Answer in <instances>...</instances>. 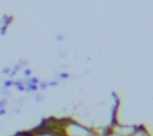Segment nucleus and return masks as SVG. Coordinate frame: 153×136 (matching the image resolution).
Instances as JSON below:
<instances>
[{
  "label": "nucleus",
  "instance_id": "obj_14",
  "mask_svg": "<svg viewBox=\"0 0 153 136\" xmlns=\"http://www.w3.org/2000/svg\"><path fill=\"white\" fill-rule=\"evenodd\" d=\"M3 115H6V109H5V108L0 109V117H3Z\"/></svg>",
  "mask_w": 153,
  "mask_h": 136
},
{
  "label": "nucleus",
  "instance_id": "obj_4",
  "mask_svg": "<svg viewBox=\"0 0 153 136\" xmlns=\"http://www.w3.org/2000/svg\"><path fill=\"white\" fill-rule=\"evenodd\" d=\"M38 88H39V91H44V90H47V88H48V82H44V81H41V82L38 84Z\"/></svg>",
  "mask_w": 153,
  "mask_h": 136
},
{
  "label": "nucleus",
  "instance_id": "obj_8",
  "mask_svg": "<svg viewBox=\"0 0 153 136\" xmlns=\"http://www.w3.org/2000/svg\"><path fill=\"white\" fill-rule=\"evenodd\" d=\"M132 136H149V135L146 133V130H135V133Z\"/></svg>",
  "mask_w": 153,
  "mask_h": 136
},
{
  "label": "nucleus",
  "instance_id": "obj_6",
  "mask_svg": "<svg viewBox=\"0 0 153 136\" xmlns=\"http://www.w3.org/2000/svg\"><path fill=\"white\" fill-rule=\"evenodd\" d=\"M8 105V97H0V109Z\"/></svg>",
  "mask_w": 153,
  "mask_h": 136
},
{
  "label": "nucleus",
  "instance_id": "obj_12",
  "mask_svg": "<svg viewBox=\"0 0 153 136\" xmlns=\"http://www.w3.org/2000/svg\"><path fill=\"white\" fill-rule=\"evenodd\" d=\"M12 71H15V72H17V74H18V72H20V71H23V67H21V66H20V64H18V63H17V64H15V66H14V67H12Z\"/></svg>",
  "mask_w": 153,
  "mask_h": 136
},
{
  "label": "nucleus",
  "instance_id": "obj_13",
  "mask_svg": "<svg viewBox=\"0 0 153 136\" xmlns=\"http://www.w3.org/2000/svg\"><path fill=\"white\" fill-rule=\"evenodd\" d=\"M56 39H57L59 42H63V40H65V36H63V35H57V36H56Z\"/></svg>",
  "mask_w": 153,
  "mask_h": 136
},
{
  "label": "nucleus",
  "instance_id": "obj_7",
  "mask_svg": "<svg viewBox=\"0 0 153 136\" xmlns=\"http://www.w3.org/2000/svg\"><path fill=\"white\" fill-rule=\"evenodd\" d=\"M23 75H24L26 78H30V76H33V75H32V71L29 69V67H26V69H23Z\"/></svg>",
  "mask_w": 153,
  "mask_h": 136
},
{
  "label": "nucleus",
  "instance_id": "obj_1",
  "mask_svg": "<svg viewBox=\"0 0 153 136\" xmlns=\"http://www.w3.org/2000/svg\"><path fill=\"white\" fill-rule=\"evenodd\" d=\"M63 132L65 136H93V129L72 118H63Z\"/></svg>",
  "mask_w": 153,
  "mask_h": 136
},
{
  "label": "nucleus",
  "instance_id": "obj_16",
  "mask_svg": "<svg viewBox=\"0 0 153 136\" xmlns=\"http://www.w3.org/2000/svg\"><path fill=\"white\" fill-rule=\"evenodd\" d=\"M93 136H102V135H98V133H95V132H93Z\"/></svg>",
  "mask_w": 153,
  "mask_h": 136
},
{
  "label": "nucleus",
  "instance_id": "obj_5",
  "mask_svg": "<svg viewBox=\"0 0 153 136\" xmlns=\"http://www.w3.org/2000/svg\"><path fill=\"white\" fill-rule=\"evenodd\" d=\"M33 99H35L36 102H42V100H44L45 97H44V96H42V94H41V93L38 91V93H35V96H33Z\"/></svg>",
  "mask_w": 153,
  "mask_h": 136
},
{
  "label": "nucleus",
  "instance_id": "obj_11",
  "mask_svg": "<svg viewBox=\"0 0 153 136\" xmlns=\"http://www.w3.org/2000/svg\"><path fill=\"white\" fill-rule=\"evenodd\" d=\"M59 84H60L59 79H56V81H50V82H48V87H57Z\"/></svg>",
  "mask_w": 153,
  "mask_h": 136
},
{
  "label": "nucleus",
  "instance_id": "obj_15",
  "mask_svg": "<svg viewBox=\"0 0 153 136\" xmlns=\"http://www.w3.org/2000/svg\"><path fill=\"white\" fill-rule=\"evenodd\" d=\"M108 136H120V135H119V133H116V132H113V130H111V132H110V133H108Z\"/></svg>",
  "mask_w": 153,
  "mask_h": 136
},
{
  "label": "nucleus",
  "instance_id": "obj_9",
  "mask_svg": "<svg viewBox=\"0 0 153 136\" xmlns=\"http://www.w3.org/2000/svg\"><path fill=\"white\" fill-rule=\"evenodd\" d=\"M0 96L8 97V96H9V90H8V88H2V90H0Z\"/></svg>",
  "mask_w": 153,
  "mask_h": 136
},
{
  "label": "nucleus",
  "instance_id": "obj_3",
  "mask_svg": "<svg viewBox=\"0 0 153 136\" xmlns=\"http://www.w3.org/2000/svg\"><path fill=\"white\" fill-rule=\"evenodd\" d=\"M14 82H15V79H9V78H8V79L3 82V88H8V90L12 88V87H14Z\"/></svg>",
  "mask_w": 153,
  "mask_h": 136
},
{
  "label": "nucleus",
  "instance_id": "obj_2",
  "mask_svg": "<svg viewBox=\"0 0 153 136\" xmlns=\"http://www.w3.org/2000/svg\"><path fill=\"white\" fill-rule=\"evenodd\" d=\"M26 91H27V93H38L39 88H38V85H35V84H26Z\"/></svg>",
  "mask_w": 153,
  "mask_h": 136
},
{
  "label": "nucleus",
  "instance_id": "obj_10",
  "mask_svg": "<svg viewBox=\"0 0 153 136\" xmlns=\"http://www.w3.org/2000/svg\"><path fill=\"white\" fill-rule=\"evenodd\" d=\"M11 74V67H3L2 72H0V75H9Z\"/></svg>",
  "mask_w": 153,
  "mask_h": 136
}]
</instances>
